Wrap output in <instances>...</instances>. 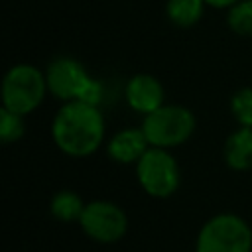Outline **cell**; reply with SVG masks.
<instances>
[{
	"instance_id": "cell-1",
	"label": "cell",
	"mask_w": 252,
	"mask_h": 252,
	"mask_svg": "<svg viewBox=\"0 0 252 252\" xmlns=\"http://www.w3.org/2000/svg\"><path fill=\"white\" fill-rule=\"evenodd\" d=\"M51 132L61 152L75 158H85L100 146L104 136V120L98 106L83 100H69L55 114Z\"/></svg>"
},
{
	"instance_id": "cell-2",
	"label": "cell",
	"mask_w": 252,
	"mask_h": 252,
	"mask_svg": "<svg viewBox=\"0 0 252 252\" xmlns=\"http://www.w3.org/2000/svg\"><path fill=\"white\" fill-rule=\"evenodd\" d=\"M47 91L45 75L32 65L12 67L2 83V102L4 108L16 114H28L35 110Z\"/></svg>"
},
{
	"instance_id": "cell-3",
	"label": "cell",
	"mask_w": 252,
	"mask_h": 252,
	"mask_svg": "<svg viewBox=\"0 0 252 252\" xmlns=\"http://www.w3.org/2000/svg\"><path fill=\"white\" fill-rule=\"evenodd\" d=\"M197 252H252V230L236 215H217L203 224Z\"/></svg>"
},
{
	"instance_id": "cell-4",
	"label": "cell",
	"mask_w": 252,
	"mask_h": 252,
	"mask_svg": "<svg viewBox=\"0 0 252 252\" xmlns=\"http://www.w3.org/2000/svg\"><path fill=\"white\" fill-rule=\"evenodd\" d=\"M195 130V116L183 106H159L146 114L142 132L156 148H169L185 142Z\"/></svg>"
},
{
	"instance_id": "cell-5",
	"label": "cell",
	"mask_w": 252,
	"mask_h": 252,
	"mask_svg": "<svg viewBox=\"0 0 252 252\" xmlns=\"http://www.w3.org/2000/svg\"><path fill=\"white\" fill-rule=\"evenodd\" d=\"M136 173L140 185L152 197H169L179 185V169L175 158L163 148H148L136 161Z\"/></svg>"
},
{
	"instance_id": "cell-6",
	"label": "cell",
	"mask_w": 252,
	"mask_h": 252,
	"mask_svg": "<svg viewBox=\"0 0 252 252\" xmlns=\"http://www.w3.org/2000/svg\"><path fill=\"white\" fill-rule=\"evenodd\" d=\"M79 222L83 230L98 242H114L122 238L128 228V219L122 209L106 201H94L85 205Z\"/></svg>"
},
{
	"instance_id": "cell-7",
	"label": "cell",
	"mask_w": 252,
	"mask_h": 252,
	"mask_svg": "<svg viewBox=\"0 0 252 252\" xmlns=\"http://www.w3.org/2000/svg\"><path fill=\"white\" fill-rule=\"evenodd\" d=\"M47 89L61 100H81L85 89L91 83V77L83 69V65L71 57H57L49 63L47 73Z\"/></svg>"
},
{
	"instance_id": "cell-8",
	"label": "cell",
	"mask_w": 252,
	"mask_h": 252,
	"mask_svg": "<svg viewBox=\"0 0 252 252\" xmlns=\"http://www.w3.org/2000/svg\"><path fill=\"white\" fill-rule=\"evenodd\" d=\"M126 100L134 110L150 114L161 106L163 89L152 75H134L126 85Z\"/></svg>"
},
{
	"instance_id": "cell-9",
	"label": "cell",
	"mask_w": 252,
	"mask_h": 252,
	"mask_svg": "<svg viewBox=\"0 0 252 252\" xmlns=\"http://www.w3.org/2000/svg\"><path fill=\"white\" fill-rule=\"evenodd\" d=\"M148 138L146 134L136 128H130V130H122L118 132L110 144H108V154L112 159L120 161V163H132V161H138L146 150H148Z\"/></svg>"
},
{
	"instance_id": "cell-10",
	"label": "cell",
	"mask_w": 252,
	"mask_h": 252,
	"mask_svg": "<svg viewBox=\"0 0 252 252\" xmlns=\"http://www.w3.org/2000/svg\"><path fill=\"white\" fill-rule=\"evenodd\" d=\"M224 159L228 167L236 171H244L252 167V128L242 126L232 132L224 144Z\"/></svg>"
},
{
	"instance_id": "cell-11",
	"label": "cell",
	"mask_w": 252,
	"mask_h": 252,
	"mask_svg": "<svg viewBox=\"0 0 252 252\" xmlns=\"http://www.w3.org/2000/svg\"><path fill=\"white\" fill-rule=\"evenodd\" d=\"M203 4H205V0H169L167 16L173 24H177L181 28H189L201 20Z\"/></svg>"
},
{
	"instance_id": "cell-12",
	"label": "cell",
	"mask_w": 252,
	"mask_h": 252,
	"mask_svg": "<svg viewBox=\"0 0 252 252\" xmlns=\"http://www.w3.org/2000/svg\"><path fill=\"white\" fill-rule=\"evenodd\" d=\"M83 209H85V205H83L81 197L77 193H71V191H61L51 201V213L59 220H75V219H81Z\"/></svg>"
},
{
	"instance_id": "cell-13",
	"label": "cell",
	"mask_w": 252,
	"mask_h": 252,
	"mask_svg": "<svg viewBox=\"0 0 252 252\" xmlns=\"http://www.w3.org/2000/svg\"><path fill=\"white\" fill-rule=\"evenodd\" d=\"M228 26L240 35H252V0L236 2L230 6Z\"/></svg>"
},
{
	"instance_id": "cell-14",
	"label": "cell",
	"mask_w": 252,
	"mask_h": 252,
	"mask_svg": "<svg viewBox=\"0 0 252 252\" xmlns=\"http://www.w3.org/2000/svg\"><path fill=\"white\" fill-rule=\"evenodd\" d=\"M24 136V120L22 114H16L2 106L0 110V140L4 144L16 142Z\"/></svg>"
},
{
	"instance_id": "cell-15",
	"label": "cell",
	"mask_w": 252,
	"mask_h": 252,
	"mask_svg": "<svg viewBox=\"0 0 252 252\" xmlns=\"http://www.w3.org/2000/svg\"><path fill=\"white\" fill-rule=\"evenodd\" d=\"M232 114L242 126L252 128V89H240L230 102Z\"/></svg>"
},
{
	"instance_id": "cell-16",
	"label": "cell",
	"mask_w": 252,
	"mask_h": 252,
	"mask_svg": "<svg viewBox=\"0 0 252 252\" xmlns=\"http://www.w3.org/2000/svg\"><path fill=\"white\" fill-rule=\"evenodd\" d=\"M205 2L211 6H217V8H226V6H234L238 0H205Z\"/></svg>"
}]
</instances>
